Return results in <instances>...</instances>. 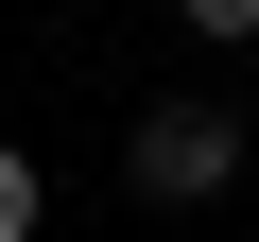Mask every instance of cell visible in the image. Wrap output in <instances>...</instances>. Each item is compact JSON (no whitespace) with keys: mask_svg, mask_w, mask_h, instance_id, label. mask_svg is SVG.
Returning <instances> with one entry per match:
<instances>
[{"mask_svg":"<svg viewBox=\"0 0 259 242\" xmlns=\"http://www.w3.org/2000/svg\"><path fill=\"white\" fill-rule=\"evenodd\" d=\"M35 225H52V173H35L18 139H0V242H35Z\"/></svg>","mask_w":259,"mask_h":242,"instance_id":"obj_2","label":"cell"},{"mask_svg":"<svg viewBox=\"0 0 259 242\" xmlns=\"http://www.w3.org/2000/svg\"><path fill=\"white\" fill-rule=\"evenodd\" d=\"M173 18H190L207 52H242V35H259V0H173Z\"/></svg>","mask_w":259,"mask_h":242,"instance_id":"obj_3","label":"cell"},{"mask_svg":"<svg viewBox=\"0 0 259 242\" xmlns=\"http://www.w3.org/2000/svg\"><path fill=\"white\" fill-rule=\"evenodd\" d=\"M121 190L139 208H225L242 190V104H139L121 121Z\"/></svg>","mask_w":259,"mask_h":242,"instance_id":"obj_1","label":"cell"}]
</instances>
